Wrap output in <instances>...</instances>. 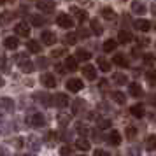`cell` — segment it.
<instances>
[{
  "label": "cell",
  "instance_id": "cell-16",
  "mask_svg": "<svg viewBox=\"0 0 156 156\" xmlns=\"http://www.w3.org/2000/svg\"><path fill=\"white\" fill-rule=\"evenodd\" d=\"M112 62L118 65V67H128V60H126L125 55H116V56L112 58Z\"/></svg>",
  "mask_w": 156,
  "mask_h": 156
},
{
  "label": "cell",
  "instance_id": "cell-6",
  "mask_svg": "<svg viewBox=\"0 0 156 156\" xmlns=\"http://www.w3.org/2000/svg\"><path fill=\"white\" fill-rule=\"evenodd\" d=\"M14 32L18 34V35H21V37H28L30 35V27L25 21H21V23H18V25L14 27Z\"/></svg>",
  "mask_w": 156,
  "mask_h": 156
},
{
  "label": "cell",
  "instance_id": "cell-9",
  "mask_svg": "<svg viewBox=\"0 0 156 156\" xmlns=\"http://www.w3.org/2000/svg\"><path fill=\"white\" fill-rule=\"evenodd\" d=\"M133 27L139 32H149L151 30V23L147 21V20H137V21L133 23Z\"/></svg>",
  "mask_w": 156,
  "mask_h": 156
},
{
  "label": "cell",
  "instance_id": "cell-14",
  "mask_svg": "<svg viewBox=\"0 0 156 156\" xmlns=\"http://www.w3.org/2000/svg\"><path fill=\"white\" fill-rule=\"evenodd\" d=\"M4 46H5L7 49H12V51H14L16 48L20 46V42H18V39H16V37H7V39L4 41Z\"/></svg>",
  "mask_w": 156,
  "mask_h": 156
},
{
  "label": "cell",
  "instance_id": "cell-27",
  "mask_svg": "<svg viewBox=\"0 0 156 156\" xmlns=\"http://www.w3.org/2000/svg\"><path fill=\"white\" fill-rule=\"evenodd\" d=\"M76 56H77L79 60H90L91 55H90V51H86V49H77L76 51Z\"/></svg>",
  "mask_w": 156,
  "mask_h": 156
},
{
  "label": "cell",
  "instance_id": "cell-7",
  "mask_svg": "<svg viewBox=\"0 0 156 156\" xmlns=\"http://www.w3.org/2000/svg\"><path fill=\"white\" fill-rule=\"evenodd\" d=\"M41 41H42L46 46H53V44L56 42V35H55L53 32H42V35H41Z\"/></svg>",
  "mask_w": 156,
  "mask_h": 156
},
{
  "label": "cell",
  "instance_id": "cell-8",
  "mask_svg": "<svg viewBox=\"0 0 156 156\" xmlns=\"http://www.w3.org/2000/svg\"><path fill=\"white\" fill-rule=\"evenodd\" d=\"M77 60L79 58L77 56H67L65 58V69L67 70H77Z\"/></svg>",
  "mask_w": 156,
  "mask_h": 156
},
{
  "label": "cell",
  "instance_id": "cell-45",
  "mask_svg": "<svg viewBox=\"0 0 156 156\" xmlns=\"http://www.w3.org/2000/svg\"><path fill=\"white\" fill-rule=\"evenodd\" d=\"M151 104H154V105H156V95H154V97H151Z\"/></svg>",
  "mask_w": 156,
  "mask_h": 156
},
{
  "label": "cell",
  "instance_id": "cell-5",
  "mask_svg": "<svg viewBox=\"0 0 156 156\" xmlns=\"http://www.w3.org/2000/svg\"><path fill=\"white\" fill-rule=\"evenodd\" d=\"M83 76L86 79H90V81H95L97 79V69L93 65H84L83 67Z\"/></svg>",
  "mask_w": 156,
  "mask_h": 156
},
{
  "label": "cell",
  "instance_id": "cell-11",
  "mask_svg": "<svg viewBox=\"0 0 156 156\" xmlns=\"http://www.w3.org/2000/svg\"><path fill=\"white\" fill-rule=\"evenodd\" d=\"M109 142L112 146H119L121 144V133L118 130H111V135H109Z\"/></svg>",
  "mask_w": 156,
  "mask_h": 156
},
{
  "label": "cell",
  "instance_id": "cell-25",
  "mask_svg": "<svg viewBox=\"0 0 156 156\" xmlns=\"http://www.w3.org/2000/svg\"><path fill=\"white\" fill-rule=\"evenodd\" d=\"M32 125H34V126H42L44 125L42 114H34V116H32Z\"/></svg>",
  "mask_w": 156,
  "mask_h": 156
},
{
  "label": "cell",
  "instance_id": "cell-26",
  "mask_svg": "<svg viewBox=\"0 0 156 156\" xmlns=\"http://www.w3.org/2000/svg\"><path fill=\"white\" fill-rule=\"evenodd\" d=\"M114 49H116V41L109 39V41L104 42V51H105V53H111V51H114Z\"/></svg>",
  "mask_w": 156,
  "mask_h": 156
},
{
  "label": "cell",
  "instance_id": "cell-44",
  "mask_svg": "<svg viewBox=\"0 0 156 156\" xmlns=\"http://www.w3.org/2000/svg\"><path fill=\"white\" fill-rule=\"evenodd\" d=\"M0 2H2V4H12L14 0H0Z\"/></svg>",
  "mask_w": 156,
  "mask_h": 156
},
{
  "label": "cell",
  "instance_id": "cell-15",
  "mask_svg": "<svg viewBox=\"0 0 156 156\" xmlns=\"http://www.w3.org/2000/svg\"><path fill=\"white\" fill-rule=\"evenodd\" d=\"M37 7L41 9V11H46V12H49L55 9V4H51L49 0H41L39 4H37Z\"/></svg>",
  "mask_w": 156,
  "mask_h": 156
},
{
  "label": "cell",
  "instance_id": "cell-29",
  "mask_svg": "<svg viewBox=\"0 0 156 156\" xmlns=\"http://www.w3.org/2000/svg\"><path fill=\"white\" fill-rule=\"evenodd\" d=\"M20 67H21L23 72H32L34 70V65H32V62H28V60H27V62H21V60H20Z\"/></svg>",
  "mask_w": 156,
  "mask_h": 156
},
{
  "label": "cell",
  "instance_id": "cell-3",
  "mask_svg": "<svg viewBox=\"0 0 156 156\" xmlns=\"http://www.w3.org/2000/svg\"><path fill=\"white\" fill-rule=\"evenodd\" d=\"M53 102H55L56 107H67L69 105V97H67L65 93H56V95L53 97Z\"/></svg>",
  "mask_w": 156,
  "mask_h": 156
},
{
  "label": "cell",
  "instance_id": "cell-2",
  "mask_svg": "<svg viewBox=\"0 0 156 156\" xmlns=\"http://www.w3.org/2000/svg\"><path fill=\"white\" fill-rule=\"evenodd\" d=\"M56 23L62 28H72V27H74V21H72V18L69 14H58Z\"/></svg>",
  "mask_w": 156,
  "mask_h": 156
},
{
  "label": "cell",
  "instance_id": "cell-28",
  "mask_svg": "<svg viewBox=\"0 0 156 156\" xmlns=\"http://www.w3.org/2000/svg\"><path fill=\"white\" fill-rule=\"evenodd\" d=\"M132 9H133V12H137V14H144L146 12V7L142 5L140 2H133L132 4Z\"/></svg>",
  "mask_w": 156,
  "mask_h": 156
},
{
  "label": "cell",
  "instance_id": "cell-37",
  "mask_svg": "<svg viewBox=\"0 0 156 156\" xmlns=\"http://www.w3.org/2000/svg\"><path fill=\"white\" fill-rule=\"evenodd\" d=\"M65 55V49H56V51H53V56L55 58H60V56H63Z\"/></svg>",
  "mask_w": 156,
  "mask_h": 156
},
{
  "label": "cell",
  "instance_id": "cell-20",
  "mask_svg": "<svg viewBox=\"0 0 156 156\" xmlns=\"http://www.w3.org/2000/svg\"><path fill=\"white\" fill-rule=\"evenodd\" d=\"M97 63H98V67H100V70L102 72H109L111 70V63L107 62L105 58H97Z\"/></svg>",
  "mask_w": 156,
  "mask_h": 156
},
{
  "label": "cell",
  "instance_id": "cell-4",
  "mask_svg": "<svg viewBox=\"0 0 156 156\" xmlns=\"http://www.w3.org/2000/svg\"><path fill=\"white\" fill-rule=\"evenodd\" d=\"M41 83H42L46 88H55V86H56V79H55L53 74H42V76H41Z\"/></svg>",
  "mask_w": 156,
  "mask_h": 156
},
{
  "label": "cell",
  "instance_id": "cell-24",
  "mask_svg": "<svg viewBox=\"0 0 156 156\" xmlns=\"http://www.w3.org/2000/svg\"><path fill=\"white\" fill-rule=\"evenodd\" d=\"M27 48H28V51H32V53H39V51H41V44L37 42V41H28V42H27Z\"/></svg>",
  "mask_w": 156,
  "mask_h": 156
},
{
  "label": "cell",
  "instance_id": "cell-46",
  "mask_svg": "<svg viewBox=\"0 0 156 156\" xmlns=\"http://www.w3.org/2000/svg\"><path fill=\"white\" fill-rule=\"evenodd\" d=\"M153 12H154V14H156V7H153Z\"/></svg>",
  "mask_w": 156,
  "mask_h": 156
},
{
  "label": "cell",
  "instance_id": "cell-43",
  "mask_svg": "<svg viewBox=\"0 0 156 156\" xmlns=\"http://www.w3.org/2000/svg\"><path fill=\"white\" fill-rule=\"evenodd\" d=\"M56 70L60 72V74H63V67H60V65H56Z\"/></svg>",
  "mask_w": 156,
  "mask_h": 156
},
{
  "label": "cell",
  "instance_id": "cell-19",
  "mask_svg": "<svg viewBox=\"0 0 156 156\" xmlns=\"http://www.w3.org/2000/svg\"><path fill=\"white\" fill-rule=\"evenodd\" d=\"M102 16L105 18L107 21H114V20H116V12H114L112 9H109V7L102 9Z\"/></svg>",
  "mask_w": 156,
  "mask_h": 156
},
{
  "label": "cell",
  "instance_id": "cell-42",
  "mask_svg": "<svg viewBox=\"0 0 156 156\" xmlns=\"http://www.w3.org/2000/svg\"><path fill=\"white\" fill-rule=\"evenodd\" d=\"M39 65H42V67H46V65H48V62H46V58H42V62H39Z\"/></svg>",
  "mask_w": 156,
  "mask_h": 156
},
{
  "label": "cell",
  "instance_id": "cell-22",
  "mask_svg": "<svg viewBox=\"0 0 156 156\" xmlns=\"http://www.w3.org/2000/svg\"><path fill=\"white\" fill-rule=\"evenodd\" d=\"M146 149L147 151H154L156 149V135H149L146 140Z\"/></svg>",
  "mask_w": 156,
  "mask_h": 156
},
{
  "label": "cell",
  "instance_id": "cell-17",
  "mask_svg": "<svg viewBox=\"0 0 156 156\" xmlns=\"http://www.w3.org/2000/svg\"><path fill=\"white\" fill-rule=\"evenodd\" d=\"M70 11H72V14L77 16L79 21H86V20H88V12H86V11H81V9H77V7H72Z\"/></svg>",
  "mask_w": 156,
  "mask_h": 156
},
{
  "label": "cell",
  "instance_id": "cell-10",
  "mask_svg": "<svg viewBox=\"0 0 156 156\" xmlns=\"http://www.w3.org/2000/svg\"><path fill=\"white\" fill-rule=\"evenodd\" d=\"M132 34L130 32H126V30H121L119 34H118V41H119L121 44H128V42H132Z\"/></svg>",
  "mask_w": 156,
  "mask_h": 156
},
{
  "label": "cell",
  "instance_id": "cell-18",
  "mask_svg": "<svg viewBox=\"0 0 156 156\" xmlns=\"http://www.w3.org/2000/svg\"><path fill=\"white\" fill-rule=\"evenodd\" d=\"M130 93H132V95H133L135 98H139V97H142V88L139 84H137V83H132V84H130Z\"/></svg>",
  "mask_w": 156,
  "mask_h": 156
},
{
  "label": "cell",
  "instance_id": "cell-1",
  "mask_svg": "<svg viewBox=\"0 0 156 156\" xmlns=\"http://www.w3.org/2000/svg\"><path fill=\"white\" fill-rule=\"evenodd\" d=\"M67 88H69V91L77 93V91H81L84 86H83V81H81V79L72 77V79H69V81H67Z\"/></svg>",
  "mask_w": 156,
  "mask_h": 156
},
{
  "label": "cell",
  "instance_id": "cell-34",
  "mask_svg": "<svg viewBox=\"0 0 156 156\" xmlns=\"http://www.w3.org/2000/svg\"><path fill=\"white\" fill-rule=\"evenodd\" d=\"M77 133L79 135H86L88 133V126H86V125H83V123H77Z\"/></svg>",
  "mask_w": 156,
  "mask_h": 156
},
{
  "label": "cell",
  "instance_id": "cell-32",
  "mask_svg": "<svg viewBox=\"0 0 156 156\" xmlns=\"http://www.w3.org/2000/svg\"><path fill=\"white\" fill-rule=\"evenodd\" d=\"M114 81H116L118 84H125V83H126V76H125V74H114Z\"/></svg>",
  "mask_w": 156,
  "mask_h": 156
},
{
  "label": "cell",
  "instance_id": "cell-38",
  "mask_svg": "<svg viewBox=\"0 0 156 156\" xmlns=\"http://www.w3.org/2000/svg\"><path fill=\"white\" fill-rule=\"evenodd\" d=\"M144 62H146V63H153V62H154V56H153V55H144Z\"/></svg>",
  "mask_w": 156,
  "mask_h": 156
},
{
  "label": "cell",
  "instance_id": "cell-36",
  "mask_svg": "<svg viewBox=\"0 0 156 156\" xmlns=\"http://www.w3.org/2000/svg\"><path fill=\"white\" fill-rule=\"evenodd\" d=\"M135 133H137V128L135 126H128V130H126V135L132 139V137H135Z\"/></svg>",
  "mask_w": 156,
  "mask_h": 156
},
{
  "label": "cell",
  "instance_id": "cell-13",
  "mask_svg": "<svg viewBox=\"0 0 156 156\" xmlns=\"http://www.w3.org/2000/svg\"><path fill=\"white\" fill-rule=\"evenodd\" d=\"M130 112H132V116H135V118H144L146 111H144V105H132L130 107Z\"/></svg>",
  "mask_w": 156,
  "mask_h": 156
},
{
  "label": "cell",
  "instance_id": "cell-12",
  "mask_svg": "<svg viewBox=\"0 0 156 156\" xmlns=\"http://www.w3.org/2000/svg\"><path fill=\"white\" fill-rule=\"evenodd\" d=\"M111 98H112L116 104H119V105H123V104L126 102V97H125V93H121V91H112V93H111Z\"/></svg>",
  "mask_w": 156,
  "mask_h": 156
},
{
  "label": "cell",
  "instance_id": "cell-33",
  "mask_svg": "<svg viewBox=\"0 0 156 156\" xmlns=\"http://www.w3.org/2000/svg\"><path fill=\"white\" fill-rule=\"evenodd\" d=\"M146 77H147L149 83H153V84H156V70H149L147 74H146Z\"/></svg>",
  "mask_w": 156,
  "mask_h": 156
},
{
  "label": "cell",
  "instance_id": "cell-35",
  "mask_svg": "<svg viewBox=\"0 0 156 156\" xmlns=\"http://www.w3.org/2000/svg\"><path fill=\"white\" fill-rule=\"evenodd\" d=\"M2 107H4V109H7V111H12V107H14V105H12V102H11L9 98H4V100H2Z\"/></svg>",
  "mask_w": 156,
  "mask_h": 156
},
{
  "label": "cell",
  "instance_id": "cell-40",
  "mask_svg": "<svg viewBox=\"0 0 156 156\" xmlns=\"http://www.w3.org/2000/svg\"><path fill=\"white\" fill-rule=\"evenodd\" d=\"M98 125H100V128H107V126H111V123H109V121H100Z\"/></svg>",
  "mask_w": 156,
  "mask_h": 156
},
{
  "label": "cell",
  "instance_id": "cell-41",
  "mask_svg": "<svg viewBox=\"0 0 156 156\" xmlns=\"http://www.w3.org/2000/svg\"><path fill=\"white\" fill-rule=\"evenodd\" d=\"M95 154H100V156H104V154H107L105 151H102V149H97V151H95Z\"/></svg>",
  "mask_w": 156,
  "mask_h": 156
},
{
  "label": "cell",
  "instance_id": "cell-30",
  "mask_svg": "<svg viewBox=\"0 0 156 156\" xmlns=\"http://www.w3.org/2000/svg\"><path fill=\"white\" fill-rule=\"evenodd\" d=\"M76 42H77V35H76V34H67V35H65V44L74 46Z\"/></svg>",
  "mask_w": 156,
  "mask_h": 156
},
{
  "label": "cell",
  "instance_id": "cell-23",
  "mask_svg": "<svg viewBox=\"0 0 156 156\" xmlns=\"http://www.w3.org/2000/svg\"><path fill=\"white\" fill-rule=\"evenodd\" d=\"M76 147L81 149V151H90V142L86 140V139H77V142H76Z\"/></svg>",
  "mask_w": 156,
  "mask_h": 156
},
{
  "label": "cell",
  "instance_id": "cell-21",
  "mask_svg": "<svg viewBox=\"0 0 156 156\" xmlns=\"http://www.w3.org/2000/svg\"><path fill=\"white\" fill-rule=\"evenodd\" d=\"M91 30H93L95 35H102L104 34V28H102L100 21H97V20H91Z\"/></svg>",
  "mask_w": 156,
  "mask_h": 156
},
{
  "label": "cell",
  "instance_id": "cell-39",
  "mask_svg": "<svg viewBox=\"0 0 156 156\" xmlns=\"http://www.w3.org/2000/svg\"><path fill=\"white\" fill-rule=\"evenodd\" d=\"M60 153H62V154H70V153H72V147H69V146H65V147H62V149H60Z\"/></svg>",
  "mask_w": 156,
  "mask_h": 156
},
{
  "label": "cell",
  "instance_id": "cell-31",
  "mask_svg": "<svg viewBox=\"0 0 156 156\" xmlns=\"http://www.w3.org/2000/svg\"><path fill=\"white\" fill-rule=\"evenodd\" d=\"M32 25H34V27H41V25H44V20H42V16H39V14H34V16H32Z\"/></svg>",
  "mask_w": 156,
  "mask_h": 156
}]
</instances>
